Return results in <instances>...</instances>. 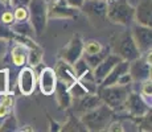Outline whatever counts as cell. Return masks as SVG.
<instances>
[{"label":"cell","instance_id":"cell-29","mask_svg":"<svg viewBox=\"0 0 152 132\" xmlns=\"http://www.w3.org/2000/svg\"><path fill=\"white\" fill-rule=\"evenodd\" d=\"M140 95L145 99V101H151L152 96V85H151V78L143 81L142 83V89H140Z\"/></svg>","mask_w":152,"mask_h":132},{"label":"cell","instance_id":"cell-3","mask_svg":"<svg viewBox=\"0 0 152 132\" xmlns=\"http://www.w3.org/2000/svg\"><path fill=\"white\" fill-rule=\"evenodd\" d=\"M106 17L111 23L130 26L135 21V7L127 0H107Z\"/></svg>","mask_w":152,"mask_h":132},{"label":"cell","instance_id":"cell-21","mask_svg":"<svg viewBox=\"0 0 152 132\" xmlns=\"http://www.w3.org/2000/svg\"><path fill=\"white\" fill-rule=\"evenodd\" d=\"M109 53H110V48L107 46V48H103L101 52L95 53V54H82V57L85 58V61L87 62V65L93 69V67L97 66L98 63L101 62V61L103 60L107 54H109Z\"/></svg>","mask_w":152,"mask_h":132},{"label":"cell","instance_id":"cell-13","mask_svg":"<svg viewBox=\"0 0 152 132\" xmlns=\"http://www.w3.org/2000/svg\"><path fill=\"white\" fill-rule=\"evenodd\" d=\"M80 12V9L65 5L60 0L53 1L50 5L48 4V17L50 19H75L78 17Z\"/></svg>","mask_w":152,"mask_h":132},{"label":"cell","instance_id":"cell-4","mask_svg":"<svg viewBox=\"0 0 152 132\" xmlns=\"http://www.w3.org/2000/svg\"><path fill=\"white\" fill-rule=\"evenodd\" d=\"M29 23L34 29L36 36H41L48 23V1L46 0H31L28 4Z\"/></svg>","mask_w":152,"mask_h":132},{"label":"cell","instance_id":"cell-6","mask_svg":"<svg viewBox=\"0 0 152 132\" xmlns=\"http://www.w3.org/2000/svg\"><path fill=\"white\" fill-rule=\"evenodd\" d=\"M131 37L138 46L140 54L151 50L152 46V29L151 26L135 24L131 28Z\"/></svg>","mask_w":152,"mask_h":132},{"label":"cell","instance_id":"cell-23","mask_svg":"<svg viewBox=\"0 0 152 132\" xmlns=\"http://www.w3.org/2000/svg\"><path fill=\"white\" fill-rule=\"evenodd\" d=\"M61 131H86L81 119H77L74 115H70L69 120L62 125Z\"/></svg>","mask_w":152,"mask_h":132},{"label":"cell","instance_id":"cell-35","mask_svg":"<svg viewBox=\"0 0 152 132\" xmlns=\"http://www.w3.org/2000/svg\"><path fill=\"white\" fill-rule=\"evenodd\" d=\"M49 122H50V131H61V125L58 123L53 122L52 119H49Z\"/></svg>","mask_w":152,"mask_h":132},{"label":"cell","instance_id":"cell-33","mask_svg":"<svg viewBox=\"0 0 152 132\" xmlns=\"http://www.w3.org/2000/svg\"><path fill=\"white\" fill-rule=\"evenodd\" d=\"M8 50V39H0V60H3Z\"/></svg>","mask_w":152,"mask_h":132},{"label":"cell","instance_id":"cell-27","mask_svg":"<svg viewBox=\"0 0 152 132\" xmlns=\"http://www.w3.org/2000/svg\"><path fill=\"white\" fill-rule=\"evenodd\" d=\"M13 17L15 21H27L29 13H28V7L25 5H20V7H13Z\"/></svg>","mask_w":152,"mask_h":132},{"label":"cell","instance_id":"cell-11","mask_svg":"<svg viewBox=\"0 0 152 132\" xmlns=\"http://www.w3.org/2000/svg\"><path fill=\"white\" fill-rule=\"evenodd\" d=\"M83 54V41L78 34H74L72 37V40L69 41V44L64 48L61 57L64 61H66L68 63L73 65L80 57H82Z\"/></svg>","mask_w":152,"mask_h":132},{"label":"cell","instance_id":"cell-10","mask_svg":"<svg viewBox=\"0 0 152 132\" xmlns=\"http://www.w3.org/2000/svg\"><path fill=\"white\" fill-rule=\"evenodd\" d=\"M36 83L37 79L33 67H23L17 77V86H19L20 93L25 96H29L31 94H33L36 89Z\"/></svg>","mask_w":152,"mask_h":132},{"label":"cell","instance_id":"cell-24","mask_svg":"<svg viewBox=\"0 0 152 132\" xmlns=\"http://www.w3.org/2000/svg\"><path fill=\"white\" fill-rule=\"evenodd\" d=\"M68 90H69V94H70V96H72V99H78V98H81V96H83L85 94H87L86 89L81 85V82L78 81V79L73 85H70L68 87Z\"/></svg>","mask_w":152,"mask_h":132},{"label":"cell","instance_id":"cell-28","mask_svg":"<svg viewBox=\"0 0 152 132\" xmlns=\"http://www.w3.org/2000/svg\"><path fill=\"white\" fill-rule=\"evenodd\" d=\"M15 23V17H13V11L11 9V7L5 8L4 12H3L1 15H0V24L3 25H12Z\"/></svg>","mask_w":152,"mask_h":132},{"label":"cell","instance_id":"cell-25","mask_svg":"<svg viewBox=\"0 0 152 132\" xmlns=\"http://www.w3.org/2000/svg\"><path fill=\"white\" fill-rule=\"evenodd\" d=\"M73 69H74V73H75V75H77V79H78V77L83 75L85 73L90 71L91 67L87 65V62L85 61L83 57H80L74 63H73Z\"/></svg>","mask_w":152,"mask_h":132},{"label":"cell","instance_id":"cell-16","mask_svg":"<svg viewBox=\"0 0 152 132\" xmlns=\"http://www.w3.org/2000/svg\"><path fill=\"white\" fill-rule=\"evenodd\" d=\"M135 21L136 24L151 26L152 12H151V0H140L135 8Z\"/></svg>","mask_w":152,"mask_h":132},{"label":"cell","instance_id":"cell-30","mask_svg":"<svg viewBox=\"0 0 152 132\" xmlns=\"http://www.w3.org/2000/svg\"><path fill=\"white\" fill-rule=\"evenodd\" d=\"M17 122L15 119V116H5L4 123L0 125V131H16Z\"/></svg>","mask_w":152,"mask_h":132},{"label":"cell","instance_id":"cell-15","mask_svg":"<svg viewBox=\"0 0 152 132\" xmlns=\"http://www.w3.org/2000/svg\"><path fill=\"white\" fill-rule=\"evenodd\" d=\"M54 73H56V77H57V81L62 82V83L66 85L68 87L77 81V75H75V73H74L73 65H70V63H68L64 60H61L60 62L57 63V66H56V69H54Z\"/></svg>","mask_w":152,"mask_h":132},{"label":"cell","instance_id":"cell-20","mask_svg":"<svg viewBox=\"0 0 152 132\" xmlns=\"http://www.w3.org/2000/svg\"><path fill=\"white\" fill-rule=\"evenodd\" d=\"M10 28L12 29L15 34H19V36L31 37V39H33L36 36L34 29L31 23H29V20H27V21H15L12 25H10Z\"/></svg>","mask_w":152,"mask_h":132},{"label":"cell","instance_id":"cell-8","mask_svg":"<svg viewBox=\"0 0 152 132\" xmlns=\"http://www.w3.org/2000/svg\"><path fill=\"white\" fill-rule=\"evenodd\" d=\"M121 61H122V58L119 57L116 53H111L110 52L97 66L91 69L93 78H94L95 83L99 86V83H101V82L103 81V78L111 71V69H113V67L115 66L118 62H121Z\"/></svg>","mask_w":152,"mask_h":132},{"label":"cell","instance_id":"cell-9","mask_svg":"<svg viewBox=\"0 0 152 132\" xmlns=\"http://www.w3.org/2000/svg\"><path fill=\"white\" fill-rule=\"evenodd\" d=\"M128 73H130L132 82H143L151 78V62H148L143 55L131 61L128 65Z\"/></svg>","mask_w":152,"mask_h":132},{"label":"cell","instance_id":"cell-37","mask_svg":"<svg viewBox=\"0 0 152 132\" xmlns=\"http://www.w3.org/2000/svg\"><path fill=\"white\" fill-rule=\"evenodd\" d=\"M53 1H57V0H50V3H53Z\"/></svg>","mask_w":152,"mask_h":132},{"label":"cell","instance_id":"cell-5","mask_svg":"<svg viewBox=\"0 0 152 132\" xmlns=\"http://www.w3.org/2000/svg\"><path fill=\"white\" fill-rule=\"evenodd\" d=\"M123 110L131 118H139V119L151 112V107L148 106V102L140 94L132 91H130V94H128L127 99L124 102Z\"/></svg>","mask_w":152,"mask_h":132},{"label":"cell","instance_id":"cell-18","mask_svg":"<svg viewBox=\"0 0 152 132\" xmlns=\"http://www.w3.org/2000/svg\"><path fill=\"white\" fill-rule=\"evenodd\" d=\"M56 94V99H57V103L60 106L61 110H68V108L72 107V96L69 94L68 86L64 85L62 82L57 81V85H56V89L54 93Z\"/></svg>","mask_w":152,"mask_h":132},{"label":"cell","instance_id":"cell-7","mask_svg":"<svg viewBox=\"0 0 152 132\" xmlns=\"http://www.w3.org/2000/svg\"><path fill=\"white\" fill-rule=\"evenodd\" d=\"M115 53L122 58V60L127 61V62H131V61L136 60V58H139L140 55H142L130 33L124 34V36L116 42Z\"/></svg>","mask_w":152,"mask_h":132},{"label":"cell","instance_id":"cell-26","mask_svg":"<svg viewBox=\"0 0 152 132\" xmlns=\"http://www.w3.org/2000/svg\"><path fill=\"white\" fill-rule=\"evenodd\" d=\"M103 49L102 44L97 40H89L83 42V54H95Z\"/></svg>","mask_w":152,"mask_h":132},{"label":"cell","instance_id":"cell-12","mask_svg":"<svg viewBox=\"0 0 152 132\" xmlns=\"http://www.w3.org/2000/svg\"><path fill=\"white\" fill-rule=\"evenodd\" d=\"M101 103H102V101H101V98H99L98 93H95V94L87 93V94H85L83 96H81V98L73 99L72 107H73V110H74V112L80 114V116H81L82 114L91 111L93 108H95Z\"/></svg>","mask_w":152,"mask_h":132},{"label":"cell","instance_id":"cell-17","mask_svg":"<svg viewBox=\"0 0 152 132\" xmlns=\"http://www.w3.org/2000/svg\"><path fill=\"white\" fill-rule=\"evenodd\" d=\"M107 3L103 0H85L81 11L91 17H104L106 16Z\"/></svg>","mask_w":152,"mask_h":132},{"label":"cell","instance_id":"cell-32","mask_svg":"<svg viewBox=\"0 0 152 132\" xmlns=\"http://www.w3.org/2000/svg\"><path fill=\"white\" fill-rule=\"evenodd\" d=\"M61 3H64L65 5H69V7H73V8H77V9L81 11L82 8L85 0H60Z\"/></svg>","mask_w":152,"mask_h":132},{"label":"cell","instance_id":"cell-1","mask_svg":"<svg viewBox=\"0 0 152 132\" xmlns=\"http://www.w3.org/2000/svg\"><path fill=\"white\" fill-rule=\"evenodd\" d=\"M131 91L130 85H110V86H98V95L102 103L109 106L114 112L122 111L124 102Z\"/></svg>","mask_w":152,"mask_h":132},{"label":"cell","instance_id":"cell-31","mask_svg":"<svg viewBox=\"0 0 152 132\" xmlns=\"http://www.w3.org/2000/svg\"><path fill=\"white\" fill-rule=\"evenodd\" d=\"M143 120V123H140L139 125V130L140 131H151V112L147 114L145 116H143V118H140Z\"/></svg>","mask_w":152,"mask_h":132},{"label":"cell","instance_id":"cell-2","mask_svg":"<svg viewBox=\"0 0 152 132\" xmlns=\"http://www.w3.org/2000/svg\"><path fill=\"white\" fill-rule=\"evenodd\" d=\"M114 118V111L109 106L101 103L89 112H85L80 116L81 122L86 131H104Z\"/></svg>","mask_w":152,"mask_h":132},{"label":"cell","instance_id":"cell-36","mask_svg":"<svg viewBox=\"0 0 152 132\" xmlns=\"http://www.w3.org/2000/svg\"><path fill=\"white\" fill-rule=\"evenodd\" d=\"M0 3L4 5H7V7H11V0H0Z\"/></svg>","mask_w":152,"mask_h":132},{"label":"cell","instance_id":"cell-22","mask_svg":"<svg viewBox=\"0 0 152 132\" xmlns=\"http://www.w3.org/2000/svg\"><path fill=\"white\" fill-rule=\"evenodd\" d=\"M13 94H5L3 96V99L0 101V119H4L5 116H8V114L11 112L13 107Z\"/></svg>","mask_w":152,"mask_h":132},{"label":"cell","instance_id":"cell-19","mask_svg":"<svg viewBox=\"0 0 152 132\" xmlns=\"http://www.w3.org/2000/svg\"><path fill=\"white\" fill-rule=\"evenodd\" d=\"M27 57H28V48L24 44L16 42V45L11 50V62L17 67H23L27 63Z\"/></svg>","mask_w":152,"mask_h":132},{"label":"cell","instance_id":"cell-14","mask_svg":"<svg viewBox=\"0 0 152 132\" xmlns=\"http://www.w3.org/2000/svg\"><path fill=\"white\" fill-rule=\"evenodd\" d=\"M56 85H57V77H56L54 69H52V67H44L39 77L40 91L44 95L49 96L54 93Z\"/></svg>","mask_w":152,"mask_h":132},{"label":"cell","instance_id":"cell-34","mask_svg":"<svg viewBox=\"0 0 152 132\" xmlns=\"http://www.w3.org/2000/svg\"><path fill=\"white\" fill-rule=\"evenodd\" d=\"M31 0H11V7H20V5H25L28 7Z\"/></svg>","mask_w":152,"mask_h":132},{"label":"cell","instance_id":"cell-38","mask_svg":"<svg viewBox=\"0 0 152 132\" xmlns=\"http://www.w3.org/2000/svg\"><path fill=\"white\" fill-rule=\"evenodd\" d=\"M103 1H107V0H103Z\"/></svg>","mask_w":152,"mask_h":132}]
</instances>
